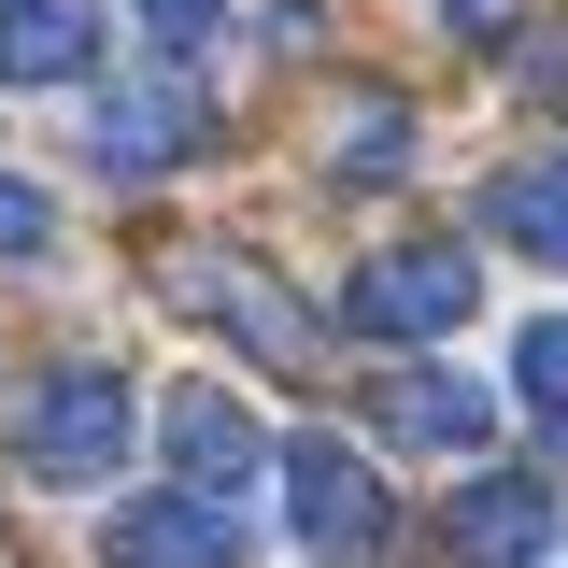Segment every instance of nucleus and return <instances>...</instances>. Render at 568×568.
I'll return each instance as SVG.
<instances>
[{
	"label": "nucleus",
	"instance_id": "1",
	"mask_svg": "<svg viewBox=\"0 0 568 568\" xmlns=\"http://www.w3.org/2000/svg\"><path fill=\"white\" fill-rule=\"evenodd\" d=\"M129 469V369H43L29 384V484H114Z\"/></svg>",
	"mask_w": 568,
	"mask_h": 568
},
{
	"label": "nucleus",
	"instance_id": "2",
	"mask_svg": "<svg viewBox=\"0 0 568 568\" xmlns=\"http://www.w3.org/2000/svg\"><path fill=\"white\" fill-rule=\"evenodd\" d=\"M342 313L369 342H440V327L484 313V271H469V242H398V256H369V271L342 284Z\"/></svg>",
	"mask_w": 568,
	"mask_h": 568
},
{
	"label": "nucleus",
	"instance_id": "3",
	"mask_svg": "<svg viewBox=\"0 0 568 568\" xmlns=\"http://www.w3.org/2000/svg\"><path fill=\"white\" fill-rule=\"evenodd\" d=\"M156 440H171V484L213 497V511H242L256 469H271V426L242 413L227 384H171V398H156Z\"/></svg>",
	"mask_w": 568,
	"mask_h": 568
},
{
	"label": "nucleus",
	"instance_id": "4",
	"mask_svg": "<svg viewBox=\"0 0 568 568\" xmlns=\"http://www.w3.org/2000/svg\"><path fill=\"white\" fill-rule=\"evenodd\" d=\"M284 511L327 568H369L384 555V484L355 469V440H284Z\"/></svg>",
	"mask_w": 568,
	"mask_h": 568
},
{
	"label": "nucleus",
	"instance_id": "5",
	"mask_svg": "<svg viewBox=\"0 0 568 568\" xmlns=\"http://www.w3.org/2000/svg\"><path fill=\"white\" fill-rule=\"evenodd\" d=\"M100 568H242V511H213V497H129L114 526H100Z\"/></svg>",
	"mask_w": 568,
	"mask_h": 568
},
{
	"label": "nucleus",
	"instance_id": "6",
	"mask_svg": "<svg viewBox=\"0 0 568 568\" xmlns=\"http://www.w3.org/2000/svg\"><path fill=\"white\" fill-rule=\"evenodd\" d=\"M200 142H213L200 85H129V100L85 114V156H100V171H171V156H200Z\"/></svg>",
	"mask_w": 568,
	"mask_h": 568
},
{
	"label": "nucleus",
	"instance_id": "7",
	"mask_svg": "<svg viewBox=\"0 0 568 568\" xmlns=\"http://www.w3.org/2000/svg\"><path fill=\"white\" fill-rule=\"evenodd\" d=\"M369 413H384V440H413V455H484L497 440V398L469 384V369H398Z\"/></svg>",
	"mask_w": 568,
	"mask_h": 568
},
{
	"label": "nucleus",
	"instance_id": "8",
	"mask_svg": "<svg viewBox=\"0 0 568 568\" xmlns=\"http://www.w3.org/2000/svg\"><path fill=\"white\" fill-rule=\"evenodd\" d=\"M455 568H540V540H555V484H526V469H497V484L455 497Z\"/></svg>",
	"mask_w": 568,
	"mask_h": 568
},
{
	"label": "nucleus",
	"instance_id": "9",
	"mask_svg": "<svg viewBox=\"0 0 568 568\" xmlns=\"http://www.w3.org/2000/svg\"><path fill=\"white\" fill-rule=\"evenodd\" d=\"M100 58V0H0V85H71Z\"/></svg>",
	"mask_w": 568,
	"mask_h": 568
},
{
	"label": "nucleus",
	"instance_id": "10",
	"mask_svg": "<svg viewBox=\"0 0 568 568\" xmlns=\"http://www.w3.org/2000/svg\"><path fill=\"white\" fill-rule=\"evenodd\" d=\"M185 298H200L213 327H227V342H256V355H298V313H284V284L271 271H242V256H185Z\"/></svg>",
	"mask_w": 568,
	"mask_h": 568
},
{
	"label": "nucleus",
	"instance_id": "11",
	"mask_svg": "<svg viewBox=\"0 0 568 568\" xmlns=\"http://www.w3.org/2000/svg\"><path fill=\"white\" fill-rule=\"evenodd\" d=\"M497 242H511V256H540V271H568V156H540V171H511V185H497Z\"/></svg>",
	"mask_w": 568,
	"mask_h": 568
},
{
	"label": "nucleus",
	"instance_id": "12",
	"mask_svg": "<svg viewBox=\"0 0 568 568\" xmlns=\"http://www.w3.org/2000/svg\"><path fill=\"white\" fill-rule=\"evenodd\" d=\"M511 384H526L540 413H568V313H540V327H526V355H511Z\"/></svg>",
	"mask_w": 568,
	"mask_h": 568
},
{
	"label": "nucleus",
	"instance_id": "13",
	"mask_svg": "<svg viewBox=\"0 0 568 568\" xmlns=\"http://www.w3.org/2000/svg\"><path fill=\"white\" fill-rule=\"evenodd\" d=\"M398 156H413V114H355L342 129V171H398Z\"/></svg>",
	"mask_w": 568,
	"mask_h": 568
},
{
	"label": "nucleus",
	"instance_id": "14",
	"mask_svg": "<svg viewBox=\"0 0 568 568\" xmlns=\"http://www.w3.org/2000/svg\"><path fill=\"white\" fill-rule=\"evenodd\" d=\"M58 242V213H43V185H0V256H43Z\"/></svg>",
	"mask_w": 568,
	"mask_h": 568
},
{
	"label": "nucleus",
	"instance_id": "15",
	"mask_svg": "<svg viewBox=\"0 0 568 568\" xmlns=\"http://www.w3.org/2000/svg\"><path fill=\"white\" fill-rule=\"evenodd\" d=\"M213 14H227V0H142V29H156V43H200Z\"/></svg>",
	"mask_w": 568,
	"mask_h": 568
},
{
	"label": "nucleus",
	"instance_id": "16",
	"mask_svg": "<svg viewBox=\"0 0 568 568\" xmlns=\"http://www.w3.org/2000/svg\"><path fill=\"white\" fill-rule=\"evenodd\" d=\"M440 14H455V29H511V0H440Z\"/></svg>",
	"mask_w": 568,
	"mask_h": 568
}]
</instances>
